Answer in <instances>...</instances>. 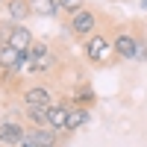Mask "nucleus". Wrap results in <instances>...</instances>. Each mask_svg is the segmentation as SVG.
<instances>
[{
	"mask_svg": "<svg viewBox=\"0 0 147 147\" xmlns=\"http://www.w3.org/2000/svg\"><path fill=\"white\" fill-rule=\"evenodd\" d=\"M136 62H147V35H141V32L136 38Z\"/></svg>",
	"mask_w": 147,
	"mask_h": 147,
	"instance_id": "a211bd4d",
	"label": "nucleus"
},
{
	"mask_svg": "<svg viewBox=\"0 0 147 147\" xmlns=\"http://www.w3.org/2000/svg\"><path fill=\"white\" fill-rule=\"evenodd\" d=\"M32 32L24 27V24H12V32H9V47H15L18 53H27L32 47Z\"/></svg>",
	"mask_w": 147,
	"mask_h": 147,
	"instance_id": "6e6552de",
	"label": "nucleus"
},
{
	"mask_svg": "<svg viewBox=\"0 0 147 147\" xmlns=\"http://www.w3.org/2000/svg\"><path fill=\"white\" fill-rule=\"evenodd\" d=\"M30 15H32V12H30V3H27V0H6V21L24 24Z\"/></svg>",
	"mask_w": 147,
	"mask_h": 147,
	"instance_id": "1a4fd4ad",
	"label": "nucleus"
},
{
	"mask_svg": "<svg viewBox=\"0 0 147 147\" xmlns=\"http://www.w3.org/2000/svg\"><path fill=\"white\" fill-rule=\"evenodd\" d=\"M91 121V109H82V106H71V121H68V129H80Z\"/></svg>",
	"mask_w": 147,
	"mask_h": 147,
	"instance_id": "ddd939ff",
	"label": "nucleus"
},
{
	"mask_svg": "<svg viewBox=\"0 0 147 147\" xmlns=\"http://www.w3.org/2000/svg\"><path fill=\"white\" fill-rule=\"evenodd\" d=\"M27 136V127L21 121H0V147H18Z\"/></svg>",
	"mask_w": 147,
	"mask_h": 147,
	"instance_id": "0eeeda50",
	"label": "nucleus"
},
{
	"mask_svg": "<svg viewBox=\"0 0 147 147\" xmlns=\"http://www.w3.org/2000/svg\"><path fill=\"white\" fill-rule=\"evenodd\" d=\"M18 147H38V141H35V136H32V129H27V136H24V141H21Z\"/></svg>",
	"mask_w": 147,
	"mask_h": 147,
	"instance_id": "aec40b11",
	"label": "nucleus"
},
{
	"mask_svg": "<svg viewBox=\"0 0 147 147\" xmlns=\"http://www.w3.org/2000/svg\"><path fill=\"white\" fill-rule=\"evenodd\" d=\"M27 62H30V59H27ZM53 68H56V53H53V50L47 53L44 59H38V62L27 65V71H30V74H47V71H53Z\"/></svg>",
	"mask_w": 147,
	"mask_h": 147,
	"instance_id": "4468645a",
	"label": "nucleus"
},
{
	"mask_svg": "<svg viewBox=\"0 0 147 147\" xmlns=\"http://www.w3.org/2000/svg\"><path fill=\"white\" fill-rule=\"evenodd\" d=\"M9 32H12V21H0V44H9Z\"/></svg>",
	"mask_w": 147,
	"mask_h": 147,
	"instance_id": "6ab92c4d",
	"label": "nucleus"
},
{
	"mask_svg": "<svg viewBox=\"0 0 147 147\" xmlns=\"http://www.w3.org/2000/svg\"><path fill=\"white\" fill-rule=\"evenodd\" d=\"M82 53L88 59V65L94 68H106L115 62V47H112V32H94L91 38H85Z\"/></svg>",
	"mask_w": 147,
	"mask_h": 147,
	"instance_id": "f257e3e1",
	"label": "nucleus"
},
{
	"mask_svg": "<svg viewBox=\"0 0 147 147\" xmlns=\"http://www.w3.org/2000/svg\"><path fill=\"white\" fill-rule=\"evenodd\" d=\"M27 53H18L15 47H9V44H0V74L3 71H27Z\"/></svg>",
	"mask_w": 147,
	"mask_h": 147,
	"instance_id": "423d86ee",
	"label": "nucleus"
},
{
	"mask_svg": "<svg viewBox=\"0 0 147 147\" xmlns=\"http://www.w3.org/2000/svg\"><path fill=\"white\" fill-rule=\"evenodd\" d=\"M136 38L138 32H132V27L121 24L112 30V47H115V59H136Z\"/></svg>",
	"mask_w": 147,
	"mask_h": 147,
	"instance_id": "7ed1b4c3",
	"label": "nucleus"
},
{
	"mask_svg": "<svg viewBox=\"0 0 147 147\" xmlns=\"http://www.w3.org/2000/svg\"><path fill=\"white\" fill-rule=\"evenodd\" d=\"M47 53H50V44H47V41H38V38H35V41H32V47L27 50V59H30V65H32V62H38V59H44Z\"/></svg>",
	"mask_w": 147,
	"mask_h": 147,
	"instance_id": "2eb2a0df",
	"label": "nucleus"
},
{
	"mask_svg": "<svg viewBox=\"0 0 147 147\" xmlns=\"http://www.w3.org/2000/svg\"><path fill=\"white\" fill-rule=\"evenodd\" d=\"M21 100H24V106H41V109H50L56 103L47 85H27L21 91Z\"/></svg>",
	"mask_w": 147,
	"mask_h": 147,
	"instance_id": "39448f33",
	"label": "nucleus"
},
{
	"mask_svg": "<svg viewBox=\"0 0 147 147\" xmlns=\"http://www.w3.org/2000/svg\"><path fill=\"white\" fill-rule=\"evenodd\" d=\"M59 12H68V15H77L80 9H85V0H53Z\"/></svg>",
	"mask_w": 147,
	"mask_h": 147,
	"instance_id": "f3484780",
	"label": "nucleus"
},
{
	"mask_svg": "<svg viewBox=\"0 0 147 147\" xmlns=\"http://www.w3.org/2000/svg\"><path fill=\"white\" fill-rule=\"evenodd\" d=\"M24 109H27V118L35 127H47V109H41V106H24Z\"/></svg>",
	"mask_w": 147,
	"mask_h": 147,
	"instance_id": "dca6fc26",
	"label": "nucleus"
},
{
	"mask_svg": "<svg viewBox=\"0 0 147 147\" xmlns=\"http://www.w3.org/2000/svg\"><path fill=\"white\" fill-rule=\"evenodd\" d=\"M97 27H100V15L91 12L88 6L68 18V32L74 35V38H91V35L97 32Z\"/></svg>",
	"mask_w": 147,
	"mask_h": 147,
	"instance_id": "f03ea898",
	"label": "nucleus"
},
{
	"mask_svg": "<svg viewBox=\"0 0 147 147\" xmlns=\"http://www.w3.org/2000/svg\"><path fill=\"white\" fill-rule=\"evenodd\" d=\"M71 103H74V106H82V109H91V106L97 103V94H94V88H91L88 82H80L77 88H74Z\"/></svg>",
	"mask_w": 147,
	"mask_h": 147,
	"instance_id": "9d476101",
	"label": "nucleus"
},
{
	"mask_svg": "<svg viewBox=\"0 0 147 147\" xmlns=\"http://www.w3.org/2000/svg\"><path fill=\"white\" fill-rule=\"evenodd\" d=\"M32 136L38 141V147H59V132L47 129V127H32Z\"/></svg>",
	"mask_w": 147,
	"mask_h": 147,
	"instance_id": "f8f14e48",
	"label": "nucleus"
},
{
	"mask_svg": "<svg viewBox=\"0 0 147 147\" xmlns=\"http://www.w3.org/2000/svg\"><path fill=\"white\" fill-rule=\"evenodd\" d=\"M3 3H6V0H0V6H3Z\"/></svg>",
	"mask_w": 147,
	"mask_h": 147,
	"instance_id": "4be33fe9",
	"label": "nucleus"
},
{
	"mask_svg": "<svg viewBox=\"0 0 147 147\" xmlns=\"http://www.w3.org/2000/svg\"><path fill=\"white\" fill-rule=\"evenodd\" d=\"M71 100H56L50 109H47V129H53V132H71L68 129V121H71Z\"/></svg>",
	"mask_w": 147,
	"mask_h": 147,
	"instance_id": "20e7f679",
	"label": "nucleus"
},
{
	"mask_svg": "<svg viewBox=\"0 0 147 147\" xmlns=\"http://www.w3.org/2000/svg\"><path fill=\"white\" fill-rule=\"evenodd\" d=\"M30 3V12L32 15H38V18H56L59 15V9L53 0H27Z\"/></svg>",
	"mask_w": 147,
	"mask_h": 147,
	"instance_id": "9b49d317",
	"label": "nucleus"
},
{
	"mask_svg": "<svg viewBox=\"0 0 147 147\" xmlns=\"http://www.w3.org/2000/svg\"><path fill=\"white\" fill-rule=\"evenodd\" d=\"M141 9H147V0H141Z\"/></svg>",
	"mask_w": 147,
	"mask_h": 147,
	"instance_id": "412c9836",
	"label": "nucleus"
}]
</instances>
